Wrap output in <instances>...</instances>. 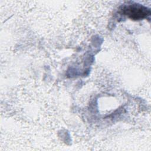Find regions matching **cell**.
<instances>
[{"label": "cell", "mask_w": 151, "mask_h": 151, "mask_svg": "<svg viewBox=\"0 0 151 151\" xmlns=\"http://www.w3.org/2000/svg\"><path fill=\"white\" fill-rule=\"evenodd\" d=\"M122 12L133 19H140L146 18L150 11L146 7L139 4H132L124 6L120 9Z\"/></svg>", "instance_id": "1"}]
</instances>
